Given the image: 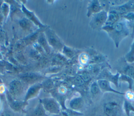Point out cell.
Segmentation results:
<instances>
[{
    "mask_svg": "<svg viewBox=\"0 0 134 116\" xmlns=\"http://www.w3.org/2000/svg\"><path fill=\"white\" fill-rule=\"evenodd\" d=\"M133 114H134V113H133Z\"/></svg>",
    "mask_w": 134,
    "mask_h": 116,
    "instance_id": "cell-30",
    "label": "cell"
},
{
    "mask_svg": "<svg viewBox=\"0 0 134 116\" xmlns=\"http://www.w3.org/2000/svg\"><path fill=\"white\" fill-rule=\"evenodd\" d=\"M85 83V82L81 74H78L73 80V83L76 86H81L83 85Z\"/></svg>",
    "mask_w": 134,
    "mask_h": 116,
    "instance_id": "cell-28",
    "label": "cell"
},
{
    "mask_svg": "<svg viewBox=\"0 0 134 116\" xmlns=\"http://www.w3.org/2000/svg\"><path fill=\"white\" fill-rule=\"evenodd\" d=\"M118 82H119V86L120 85V84L122 82H126L128 84V89L130 91H132L133 86L134 84V82L133 79L129 77L128 76L125 75L124 74H120L119 79H118Z\"/></svg>",
    "mask_w": 134,
    "mask_h": 116,
    "instance_id": "cell-20",
    "label": "cell"
},
{
    "mask_svg": "<svg viewBox=\"0 0 134 116\" xmlns=\"http://www.w3.org/2000/svg\"><path fill=\"white\" fill-rule=\"evenodd\" d=\"M130 27L127 21L122 17L112 26H104L101 28L108 33L117 48L120 42L130 34Z\"/></svg>",
    "mask_w": 134,
    "mask_h": 116,
    "instance_id": "cell-1",
    "label": "cell"
},
{
    "mask_svg": "<svg viewBox=\"0 0 134 116\" xmlns=\"http://www.w3.org/2000/svg\"><path fill=\"white\" fill-rule=\"evenodd\" d=\"M26 116H49L47 113L42 105L39 101L38 103L34 108L30 109L26 113Z\"/></svg>",
    "mask_w": 134,
    "mask_h": 116,
    "instance_id": "cell-14",
    "label": "cell"
},
{
    "mask_svg": "<svg viewBox=\"0 0 134 116\" xmlns=\"http://www.w3.org/2000/svg\"><path fill=\"white\" fill-rule=\"evenodd\" d=\"M121 18L115 10L110 7L108 11L107 19L104 26H112L118 21Z\"/></svg>",
    "mask_w": 134,
    "mask_h": 116,
    "instance_id": "cell-15",
    "label": "cell"
},
{
    "mask_svg": "<svg viewBox=\"0 0 134 116\" xmlns=\"http://www.w3.org/2000/svg\"><path fill=\"white\" fill-rule=\"evenodd\" d=\"M37 40L38 44L45 51L47 54H49L51 52V47L49 46L48 43L44 32H40L39 33Z\"/></svg>",
    "mask_w": 134,
    "mask_h": 116,
    "instance_id": "cell-18",
    "label": "cell"
},
{
    "mask_svg": "<svg viewBox=\"0 0 134 116\" xmlns=\"http://www.w3.org/2000/svg\"><path fill=\"white\" fill-rule=\"evenodd\" d=\"M125 97L127 100L134 101V92L132 91H128L126 93H125Z\"/></svg>",
    "mask_w": 134,
    "mask_h": 116,
    "instance_id": "cell-29",
    "label": "cell"
},
{
    "mask_svg": "<svg viewBox=\"0 0 134 116\" xmlns=\"http://www.w3.org/2000/svg\"><path fill=\"white\" fill-rule=\"evenodd\" d=\"M90 91L93 95H96L101 91L96 80L91 83L90 85Z\"/></svg>",
    "mask_w": 134,
    "mask_h": 116,
    "instance_id": "cell-26",
    "label": "cell"
},
{
    "mask_svg": "<svg viewBox=\"0 0 134 116\" xmlns=\"http://www.w3.org/2000/svg\"><path fill=\"white\" fill-rule=\"evenodd\" d=\"M44 109L50 114H58L60 112V105L58 101L52 97H46L39 99Z\"/></svg>",
    "mask_w": 134,
    "mask_h": 116,
    "instance_id": "cell-4",
    "label": "cell"
},
{
    "mask_svg": "<svg viewBox=\"0 0 134 116\" xmlns=\"http://www.w3.org/2000/svg\"><path fill=\"white\" fill-rule=\"evenodd\" d=\"M19 25L25 30H30L32 27V22L27 18H24L20 20Z\"/></svg>",
    "mask_w": 134,
    "mask_h": 116,
    "instance_id": "cell-21",
    "label": "cell"
},
{
    "mask_svg": "<svg viewBox=\"0 0 134 116\" xmlns=\"http://www.w3.org/2000/svg\"><path fill=\"white\" fill-rule=\"evenodd\" d=\"M102 10H103V8L100 4L99 1H90L87 7V11L86 13V16L88 17H90L93 15L98 13Z\"/></svg>",
    "mask_w": 134,
    "mask_h": 116,
    "instance_id": "cell-12",
    "label": "cell"
},
{
    "mask_svg": "<svg viewBox=\"0 0 134 116\" xmlns=\"http://www.w3.org/2000/svg\"><path fill=\"white\" fill-rule=\"evenodd\" d=\"M96 81H97L98 85L100 88V91L103 92H113L115 94H118V95H125V93L121 92L118 90H115L111 86L110 83L106 80L99 79H97Z\"/></svg>",
    "mask_w": 134,
    "mask_h": 116,
    "instance_id": "cell-13",
    "label": "cell"
},
{
    "mask_svg": "<svg viewBox=\"0 0 134 116\" xmlns=\"http://www.w3.org/2000/svg\"><path fill=\"white\" fill-rule=\"evenodd\" d=\"M133 1H127L124 4L117 6H110L111 8L115 10L117 13L122 17L123 16L126 15L130 12H133L132 8V5Z\"/></svg>",
    "mask_w": 134,
    "mask_h": 116,
    "instance_id": "cell-10",
    "label": "cell"
},
{
    "mask_svg": "<svg viewBox=\"0 0 134 116\" xmlns=\"http://www.w3.org/2000/svg\"><path fill=\"white\" fill-rule=\"evenodd\" d=\"M41 84L42 85V88H43L47 90H51L54 86V83L53 81L50 79H48Z\"/></svg>",
    "mask_w": 134,
    "mask_h": 116,
    "instance_id": "cell-27",
    "label": "cell"
},
{
    "mask_svg": "<svg viewBox=\"0 0 134 116\" xmlns=\"http://www.w3.org/2000/svg\"><path fill=\"white\" fill-rule=\"evenodd\" d=\"M125 59L128 63L134 62V40L130 46V51L125 55Z\"/></svg>",
    "mask_w": 134,
    "mask_h": 116,
    "instance_id": "cell-23",
    "label": "cell"
},
{
    "mask_svg": "<svg viewBox=\"0 0 134 116\" xmlns=\"http://www.w3.org/2000/svg\"><path fill=\"white\" fill-rule=\"evenodd\" d=\"M124 109L127 116H130V112H133L134 113V107L127 100H125L124 101Z\"/></svg>",
    "mask_w": 134,
    "mask_h": 116,
    "instance_id": "cell-25",
    "label": "cell"
},
{
    "mask_svg": "<svg viewBox=\"0 0 134 116\" xmlns=\"http://www.w3.org/2000/svg\"><path fill=\"white\" fill-rule=\"evenodd\" d=\"M121 68L118 70V72L120 74H124L131 77L134 82V62L132 63H128L126 60L124 59L122 61Z\"/></svg>",
    "mask_w": 134,
    "mask_h": 116,
    "instance_id": "cell-11",
    "label": "cell"
},
{
    "mask_svg": "<svg viewBox=\"0 0 134 116\" xmlns=\"http://www.w3.org/2000/svg\"><path fill=\"white\" fill-rule=\"evenodd\" d=\"M20 77L23 82L31 85L37 83H40V82L43 79V77L41 74L32 72L23 74Z\"/></svg>",
    "mask_w": 134,
    "mask_h": 116,
    "instance_id": "cell-8",
    "label": "cell"
},
{
    "mask_svg": "<svg viewBox=\"0 0 134 116\" xmlns=\"http://www.w3.org/2000/svg\"><path fill=\"white\" fill-rule=\"evenodd\" d=\"M41 89H42L41 83H37L31 85L26 92L24 101L27 102L28 100L36 97L38 95Z\"/></svg>",
    "mask_w": 134,
    "mask_h": 116,
    "instance_id": "cell-9",
    "label": "cell"
},
{
    "mask_svg": "<svg viewBox=\"0 0 134 116\" xmlns=\"http://www.w3.org/2000/svg\"><path fill=\"white\" fill-rule=\"evenodd\" d=\"M8 99H9V105L10 108L14 111H20L24 107L26 106V105H27V102H25L24 100H16L14 99L10 95Z\"/></svg>",
    "mask_w": 134,
    "mask_h": 116,
    "instance_id": "cell-17",
    "label": "cell"
},
{
    "mask_svg": "<svg viewBox=\"0 0 134 116\" xmlns=\"http://www.w3.org/2000/svg\"><path fill=\"white\" fill-rule=\"evenodd\" d=\"M107 16L108 11L105 10L93 15L90 22V26L94 30L101 29L106 23Z\"/></svg>",
    "mask_w": 134,
    "mask_h": 116,
    "instance_id": "cell-5",
    "label": "cell"
},
{
    "mask_svg": "<svg viewBox=\"0 0 134 116\" xmlns=\"http://www.w3.org/2000/svg\"><path fill=\"white\" fill-rule=\"evenodd\" d=\"M61 52L64 54L65 57L69 59H72L75 55V52L74 50L72 48H71L65 45H64Z\"/></svg>",
    "mask_w": 134,
    "mask_h": 116,
    "instance_id": "cell-22",
    "label": "cell"
},
{
    "mask_svg": "<svg viewBox=\"0 0 134 116\" xmlns=\"http://www.w3.org/2000/svg\"><path fill=\"white\" fill-rule=\"evenodd\" d=\"M103 109L106 116H119L121 111L120 106L115 101H109L105 103Z\"/></svg>",
    "mask_w": 134,
    "mask_h": 116,
    "instance_id": "cell-6",
    "label": "cell"
},
{
    "mask_svg": "<svg viewBox=\"0 0 134 116\" xmlns=\"http://www.w3.org/2000/svg\"><path fill=\"white\" fill-rule=\"evenodd\" d=\"M22 9L24 13L26 15V16L28 19H29L31 22H34L35 25H36L37 26H38L40 28H46V26L43 25L40 22V21L38 20V19L37 18L36 15L34 14V13L28 10L27 9H26L24 5H23Z\"/></svg>",
    "mask_w": 134,
    "mask_h": 116,
    "instance_id": "cell-19",
    "label": "cell"
},
{
    "mask_svg": "<svg viewBox=\"0 0 134 116\" xmlns=\"http://www.w3.org/2000/svg\"><path fill=\"white\" fill-rule=\"evenodd\" d=\"M78 60L81 65L84 66V65H87L88 63H90L91 58L88 55V54H87V53H82L79 55Z\"/></svg>",
    "mask_w": 134,
    "mask_h": 116,
    "instance_id": "cell-24",
    "label": "cell"
},
{
    "mask_svg": "<svg viewBox=\"0 0 134 116\" xmlns=\"http://www.w3.org/2000/svg\"><path fill=\"white\" fill-rule=\"evenodd\" d=\"M120 75L119 72H117L116 74H113L108 68L103 69L101 72L98 74L97 79H105L110 83L114 84L115 86L118 88L119 86L118 79Z\"/></svg>",
    "mask_w": 134,
    "mask_h": 116,
    "instance_id": "cell-7",
    "label": "cell"
},
{
    "mask_svg": "<svg viewBox=\"0 0 134 116\" xmlns=\"http://www.w3.org/2000/svg\"><path fill=\"white\" fill-rule=\"evenodd\" d=\"M84 105V101L81 96L72 98L69 101V106L70 108L74 111H79L82 109Z\"/></svg>",
    "mask_w": 134,
    "mask_h": 116,
    "instance_id": "cell-16",
    "label": "cell"
},
{
    "mask_svg": "<svg viewBox=\"0 0 134 116\" xmlns=\"http://www.w3.org/2000/svg\"><path fill=\"white\" fill-rule=\"evenodd\" d=\"M24 82L19 79L12 80L8 87V91L9 95L16 100H21L22 97H25L26 92Z\"/></svg>",
    "mask_w": 134,
    "mask_h": 116,
    "instance_id": "cell-2",
    "label": "cell"
},
{
    "mask_svg": "<svg viewBox=\"0 0 134 116\" xmlns=\"http://www.w3.org/2000/svg\"><path fill=\"white\" fill-rule=\"evenodd\" d=\"M44 33L49 46L56 51H62L64 44L55 32L50 28H46Z\"/></svg>",
    "mask_w": 134,
    "mask_h": 116,
    "instance_id": "cell-3",
    "label": "cell"
}]
</instances>
